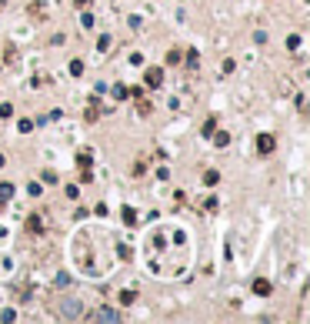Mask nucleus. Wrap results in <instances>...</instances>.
Here are the masks:
<instances>
[{"mask_svg": "<svg viewBox=\"0 0 310 324\" xmlns=\"http://www.w3.org/2000/svg\"><path fill=\"white\" fill-rule=\"evenodd\" d=\"M214 140H217V147H227V144H230V134H217Z\"/></svg>", "mask_w": 310, "mask_h": 324, "instance_id": "f8f14e48", "label": "nucleus"}, {"mask_svg": "<svg viewBox=\"0 0 310 324\" xmlns=\"http://www.w3.org/2000/svg\"><path fill=\"white\" fill-rule=\"evenodd\" d=\"M70 74H73V77L84 74V64H80V60H73V64H70Z\"/></svg>", "mask_w": 310, "mask_h": 324, "instance_id": "ddd939ff", "label": "nucleus"}, {"mask_svg": "<svg viewBox=\"0 0 310 324\" xmlns=\"http://www.w3.org/2000/svg\"><path fill=\"white\" fill-rule=\"evenodd\" d=\"M254 294H270V284L267 281H254Z\"/></svg>", "mask_w": 310, "mask_h": 324, "instance_id": "6e6552de", "label": "nucleus"}, {"mask_svg": "<svg viewBox=\"0 0 310 324\" xmlns=\"http://www.w3.org/2000/svg\"><path fill=\"white\" fill-rule=\"evenodd\" d=\"M87 3H90V0H77V7H87Z\"/></svg>", "mask_w": 310, "mask_h": 324, "instance_id": "a211bd4d", "label": "nucleus"}, {"mask_svg": "<svg viewBox=\"0 0 310 324\" xmlns=\"http://www.w3.org/2000/svg\"><path fill=\"white\" fill-rule=\"evenodd\" d=\"M27 231H30V234H40V231H44V217H40V214H30V217H27Z\"/></svg>", "mask_w": 310, "mask_h": 324, "instance_id": "39448f33", "label": "nucleus"}, {"mask_svg": "<svg viewBox=\"0 0 310 324\" xmlns=\"http://www.w3.org/2000/svg\"><path fill=\"white\" fill-rule=\"evenodd\" d=\"M113 97H117V100H124V97H130V91L124 87V84H113Z\"/></svg>", "mask_w": 310, "mask_h": 324, "instance_id": "0eeeda50", "label": "nucleus"}, {"mask_svg": "<svg viewBox=\"0 0 310 324\" xmlns=\"http://www.w3.org/2000/svg\"><path fill=\"white\" fill-rule=\"evenodd\" d=\"M0 164H3V154H0Z\"/></svg>", "mask_w": 310, "mask_h": 324, "instance_id": "6ab92c4d", "label": "nucleus"}, {"mask_svg": "<svg viewBox=\"0 0 310 324\" xmlns=\"http://www.w3.org/2000/svg\"><path fill=\"white\" fill-rule=\"evenodd\" d=\"M90 318H93V321H120V314H117V311H110V307H97Z\"/></svg>", "mask_w": 310, "mask_h": 324, "instance_id": "7ed1b4c3", "label": "nucleus"}, {"mask_svg": "<svg viewBox=\"0 0 310 324\" xmlns=\"http://www.w3.org/2000/svg\"><path fill=\"white\" fill-rule=\"evenodd\" d=\"M0 197H3V201L14 197V184H0Z\"/></svg>", "mask_w": 310, "mask_h": 324, "instance_id": "9d476101", "label": "nucleus"}, {"mask_svg": "<svg viewBox=\"0 0 310 324\" xmlns=\"http://www.w3.org/2000/svg\"><path fill=\"white\" fill-rule=\"evenodd\" d=\"M257 151L270 154V151H274V137H270V134H260V137H257Z\"/></svg>", "mask_w": 310, "mask_h": 324, "instance_id": "20e7f679", "label": "nucleus"}, {"mask_svg": "<svg viewBox=\"0 0 310 324\" xmlns=\"http://www.w3.org/2000/svg\"><path fill=\"white\" fill-rule=\"evenodd\" d=\"M197 64H200V57H197V50H190V54H187V67H190V70H197Z\"/></svg>", "mask_w": 310, "mask_h": 324, "instance_id": "1a4fd4ad", "label": "nucleus"}, {"mask_svg": "<svg viewBox=\"0 0 310 324\" xmlns=\"http://www.w3.org/2000/svg\"><path fill=\"white\" fill-rule=\"evenodd\" d=\"M167 64H180V50H170L167 54Z\"/></svg>", "mask_w": 310, "mask_h": 324, "instance_id": "4468645a", "label": "nucleus"}, {"mask_svg": "<svg viewBox=\"0 0 310 324\" xmlns=\"http://www.w3.org/2000/svg\"><path fill=\"white\" fill-rule=\"evenodd\" d=\"M144 84L147 87H160V84H164V70H160V67H150L144 74Z\"/></svg>", "mask_w": 310, "mask_h": 324, "instance_id": "f03ea898", "label": "nucleus"}, {"mask_svg": "<svg viewBox=\"0 0 310 324\" xmlns=\"http://www.w3.org/2000/svg\"><path fill=\"white\" fill-rule=\"evenodd\" d=\"M27 14H30V17H44V3H40V0H34V3L27 7Z\"/></svg>", "mask_w": 310, "mask_h": 324, "instance_id": "423d86ee", "label": "nucleus"}, {"mask_svg": "<svg viewBox=\"0 0 310 324\" xmlns=\"http://www.w3.org/2000/svg\"><path fill=\"white\" fill-rule=\"evenodd\" d=\"M214 131H217V124H214V120H203V137H210Z\"/></svg>", "mask_w": 310, "mask_h": 324, "instance_id": "9b49d317", "label": "nucleus"}, {"mask_svg": "<svg viewBox=\"0 0 310 324\" xmlns=\"http://www.w3.org/2000/svg\"><path fill=\"white\" fill-rule=\"evenodd\" d=\"M97 117H100V111H97V107L90 104V107H87V120H97Z\"/></svg>", "mask_w": 310, "mask_h": 324, "instance_id": "f3484780", "label": "nucleus"}, {"mask_svg": "<svg viewBox=\"0 0 310 324\" xmlns=\"http://www.w3.org/2000/svg\"><path fill=\"white\" fill-rule=\"evenodd\" d=\"M60 318H80V301H60Z\"/></svg>", "mask_w": 310, "mask_h": 324, "instance_id": "f257e3e1", "label": "nucleus"}, {"mask_svg": "<svg viewBox=\"0 0 310 324\" xmlns=\"http://www.w3.org/2000/svg\"><path fill=\"white\" fill-rule=\"evenodd\" d=\"M217 177H220L217 171H207V174H203V181H207V184H217Z\"/></svg>", "mask_w": 310, "mask_h": 324, "instance_id": "2eb2a0df", "label": "nucleus"}, {"mask_svg": "<svg viewBox=\"0 0 310 324\" xmlns=\"http://www.w3.org/2000/svg\"><path fill=\"white\" fill-rule=\"evenodd\" d=\"M120 304H133V291H124L120 294Z\"/></svg>", "mask_w": 310, "mask_h": 324, "instance_id": "dca6fc26", "label": "nucleus"}]
</instances>
